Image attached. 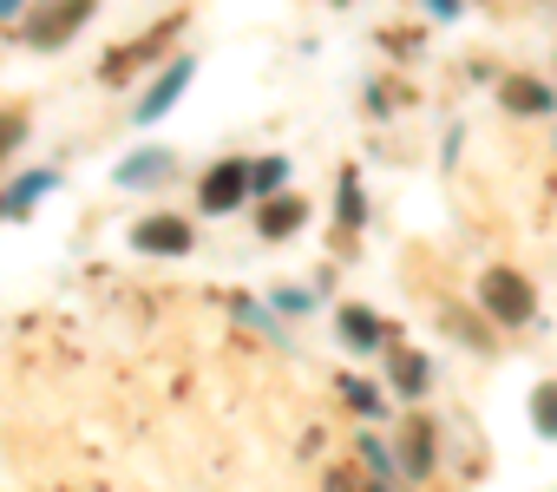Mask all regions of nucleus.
Wrapping results in <instances>:
<instances>
[{
    "label": "nucleus",
    "instance_id": "nucleus-1",
    "mask_svg": "<svg viewBox=\"0 0 557 492\" xmlns=\"http://www.w3.org/2000/svg\"><path fill=\"white\" fill-rule=\"evenodd\" d=\"M479 303H485V309H492V322H505V329H524V322L537 316V296H531V283H524L518 270H485Z\"/></svg>",
    "mask_w": 557,
    "mask_h": 492
},
{
    "label": "nucleus",
    "instance_id": "nucleus-2",
    "mask_svg": "<svg viewBox=\"0 0 557 492\" xmlns=\"http://www.w3.org/2000/svg\"><path fill=\"white\" fill-rule=\"evenodd\" d=\"M243 197H249V158H223L197 184V210L203 217H230V210H243Z\"/></svg>",
    "mask_w": 557,
    "mask_h": 492
},
{
    "label": "nucleus",
    "instance_id": "nucleus-3",
    "mask_svg": "<svg viewBox=\"0 0 557 492\" xmlns=\"http://www.w3.org/2000/svg\"><path fill=\"white\" fill-rule=\"evenodd\" d=\"M190 73H197V60H190V53H184V60H171V66H164L158 79H151V93L138 99V125H158V119H164V112H171V106L184 99Z\"/></svg>",
    "mask_w": 557,
    "mask_h": 492
},
{
    "label": "nucleus",
    "instance_id": "nucleus-4",
    "mask_svg": "<svg viewBox=\"0 0 557 492\" xmlns=\"http://www.w3.org/2000/svg\"><path fill=\"white\" fill-rule=\"evenodd\" d=\"M132 243H138V250H151V257H184L190 250V223L184 217H145L132 230Z\"/></svg>",
    "mask_w": 557,
    "mask_h": 492
},
{
    "label": "nucleus",
    "instance_id": "nucleus-5",
    "mask_svg": "<svg viewBox=\"0 0 557 492\" xmlns=\"http://www.w3.org/2000/svg\"><path fill=\"white\" fill-rule=\"evenodd\" d=\"M302 217H309V204H296V197H269V204L256 210V230H262L269 243H283V236L302 230Z\"/></svg>",
    "mask_w": 557,
    "mask_h": 492
},
{
    "label": "nucleus",
    "instance_id": "nucleus-6",
    "mask_svg": "<svg viewBox=\"0 0 557 492\" xmlns=\"http://www.w3.org/2000/svg\"><path fill=\"white\" fill-rule=\"evenodd\" d=\"M335 329H342V342H348L355 355H374V348H381V322H374V309H342Z\"/></svg>",
    "mask_w": 557,
    "mask_h": 492
},
{
    "label": "nucleus",
    "instance_id": "nucleus-7",
    "mask_svg": "<svg viewBox=\"0 0 557 492\" xmlns=\"http://www.w3.org/2000/svg\"><path fill=\"white\" fill-rule=\"evenodd\" d=\"M86 14H92V0H66V8H60L53 21H34V47H60V40H66Z\"/></svg>",
    "mask_w": 557,
    "mask_h": 492
},
{
    "label": "nucleus",
    "instance_id": "nucleus-8",
    "mask_svg": "<svg viewBox=\"0 0 557 492\" xmlns=\"http://www.w3.org/2000/svg\"><path fill=\"white\" fill-rule=\"evenodd\" d=\"M505 106L531 119V112H550V106H557V93H550L544 79H505Z\"/></svg>",
    "mask_w": 557,
    "mask_h": 492
},
{
    "label": "nucleus",
    "instance_id": "nucleus-9",
    "mask_svg": "<svg viewBox=\"0 0 557 492\" xmlns=\"http://www.w3.org/2000/svg\"><path fill=\"white\" fill-rule=\"evenodd\" d=\"M289 184V158H256L249 164V197H283Z\"/></svg>",
    "mask_w": 557,
    "mask_h": 492
},
{
    "label": "nucleus",
    "instance_id": "nucleus-10",
    "mask_svg": "<svg viewBox=\"0 0 557 492\" xmlns=\"http://www.w3.org/2000/svg\"><path fill=\"white\" fill-rule=\"evenodd\" d=\"M53 184H60L53 171H27V177H21V184L8 190V217H27V210H34V204H40V197H47Z\"/></svg>",
    "mask_w": 557,
    "mask_h": 492
},
{
    "label": "nucleus",
    "instance_id": "nucleus-11",
    "mask_svg": "<svg viewBox=\"0 0 557 492\" xmlns=\"http://www.w3.org/2000/svg\"><path fill=\"white\" fill-rule=\"evenodd\" d=\"M164 171H171V151H138L119 164V184H158Z\"/></svg>",
    "mask_w": 557,
    "mask_h": 492
},
{
    "label": "nucleus",
    "instance_id": "nucleus-12",
    "mask_svg": "<svg viewBox=\"0 0 557 492\" xmlns=\"http://www.w3.org/2000/svg\"><path fill=\"white\" fill-rule=\"evenodd\" d=\"M335 217H342L348 230L368 217V197H361V177H355V171H342V184H335Z\"/></svg>",
    "mask_w": 557,
    "mask_h": 492
},
{
    "label": "nucleus",
    "instance_id": "nucleus-13",
    "mask_svg": "<svg viewBox=\"0 0 557 492\" xmlns=\"http://www.w3.org/2000/svg\"><path fill=\"white\" fill-rule=\"evenodd\" d=\"M394 388H400L407 401H420V394H426V361H420V355H394Z\"/></svg>",
    "mask_w": 557,
    "mask_h": 492
},
{
    "label": "nucleus",
    "instance_id": "nucleus-14",
    "mask_svg": "<svg viewBox=\"0 0 557 492\" xmlns=\"http://www.w3.org/2000/svg\"><path fill=\"white\" fill-rule=\"evenodd\" d=\"M531 427H537L544 440H557V381H544V388L531 394Z\"/></svg>",
    "mask_w": 557,
    "mask_h": 492
},
{
    "label": "nucleus",
    "instance_id": "nucleus-15",
    "mask_svg": "<svg viewBox=\"0 0 557 492\" xmlns=\"http://www.w3.org/2000/svg\"><path fill=\"white\" fill-rule=\"evenodd\" d=\"M400 459H407V472H413V479H420V472H426V466H433V427H426V420H420V427H413V446H407V453H400Z\"/></svg>",
    "mask_w": 557,
    "mask_h": 492
},
{
    "label": "nucleus",
    "instance_id": "nucleus-16",
    "mask_svg": "<svg viewBox=\"0 0 557 492\" xmlns=\"http://www.w3.org/2000/svg\"><path fill=\"white\" fill-rule=\"evenodd\" d=\"M361 459L374 466V479H381V485H394V459H387V446H381V440H361Z\"/></svg>",
    "mask_w": 557,
    "mask_h": 492
},
{
    "label": "nucleus",
    "instance_id": "nucleus-17",
    "mask_svg": "<svg viewBox=\"0 0 557 492\" xmlns=\"http://www.w3.org/2000/svg\"><path fill=\"white\" fill-rule=\"evenodd\" d=\"M309 303H315L309 290H275V309H289V316H309Z\"/></svg>",
    "mask_w": 557,
    "mask_h": 492
},
{
    "label": "nucleus",
    "instance_id": "nucleus-18",
    "mask_svg": "<svg viewBox=\"0 0 557 492\" xmlns=\"http://www.w3.org/2000/svg\"><path fill=\"white\" fill-rule=\"evenodd\" d=\"M348 401H355V407H361V414H381V394H374V388H368V381H348Z\"/></svg>",
    "mask_w": 557,
    "mask_h": 492
},
{
    "label": "nucleus",
    "instance_id": "nucleus-19",
    "mask_svg": "<svg viewBox=\"0 0 557 492\" xmlns=\"http://www.w3.org/2000/svg\"><path fill=\"white\" fill-rule=\"evenodd\" d=\"M459 8H466V0H426V14H433V21H459Z\"/></svg>",
    "mask_w": 557,
    "mask_h": 492
},
{
    "label": "nucleus",
    "instance_id": "nucleus-20",
    "mask_svg": "<svg viewBox=\"0 0 557 492\" xmlns=\"http://www.w3.org/2000/svg\"><path fill=\"white\" fill-rule=\"evenodd\" d=\"M21 8H27V0H0V21H14Z\"/></svg>",
    "mask_w": 557,
    "mask_h": 492
},
{
    "label": "nucleus",
    "instance_id": "nucleus-21",
    "mask_svg": "<svg viewBox=\"0 0 557 492\" xmlns=\"http://www.w3.org/2000/svg\"><path fill=\"white\" fill-rule=\"evenodd\" d=\"M14 138H21V125H0V151H8V145H14Z\"/></svg>",
    "mask_w": 557,
    "mask_h": 492
},
{
    "label": "nucleus",
    "instance_id": "nucleus-22",
    "mask_svg": "<svg viewBox=\"0 0 557 492\" xmlns=\"http://www.w3.org/2000/svg\"><path fill=\"white\" fill-rule=\"evenodd\" d=\"M0 217H8V197H0Z\"/></svg>",
    "mask_w": 557,
    "mask_h": 492
}]
</instances>
